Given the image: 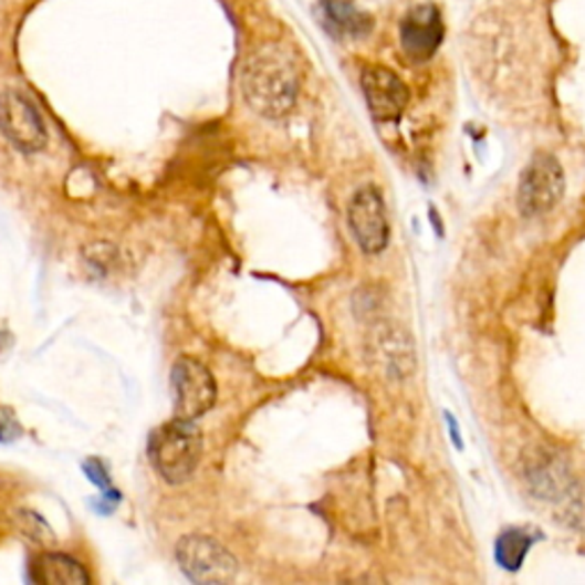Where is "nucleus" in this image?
I'll use <instances>...</instances> for the list:
<instances>
[{
    "label": "nucleus",
    "instance_id": "2",
    "mask_svg": "<svg viewBox=\"0 0 585 585\" xmlns=\"http://www.w3.org/2000/svg\"><path fill=\"white\" fill-rule=\"evenodd\" d=\"M149 458L154 469L169 485L186 483L201 458L199 428L181 417L160 426L149 439Z\"/></svg>",
    "mask_w": 585,
    "mask_h": 585
},
{
    "label": "nucleus",
    "instance_id": "3",
    "mask_svg": "<svg viewBox=\"0 0 585 585\" xmlns=\"http://www.w3.org/2000/svg\"><path fill=\"white\" fill-rule=\"evenodd\" d=\"M565 192L561 163L549 154H535L520 179L518 206L526 218H540L554 211Z\"/></svg>",
    "mask_w": 585,
    "mask_h": 585
},
{
    "label": "nucleus",
    "instance_id": "12",
    "mask_svg": "<svg viewBox=\"0 0 585 585\" xmlns=\"http://www.w3.org/2000/svg\"><path fill=\"white\" fill-rule=\"evenodd\" d=\"M323 12L327 25L336 34H348V38H362V34H368L373 25L370 17L348 3V0H323Z\"/></svg>",
    "mask_w": 585,
    "mask_h": 585
},
{
    "label": "nucleus",
    "instance_id": "6",
    "mask_svg": "<svg viewBox=\"0 0 585 585\" xmlns=\"http://www.w3.org/2000/svg\"><path fill=\"white\" fill-rule=\"evenodd\" d=\"M171 389H175V407L177 417L181 419H199L216 405V380L211 370L192 357L177 359L171 368Z\"/></svg>",
    "mask_w": 585,
    "mask_h": 585
},
{
    "label": "nucleus",
    "instance_id": "11",
    "mask_svg": "<svg viewBox=\"0 0 585 585\" xmlns=\"http://www.w3.org/2000/svg\"><path fill=\"white\" fill-rule=\"evenodd\" d=\"M32 581L46 585H87V570L72 556L44 554L32 563Z\"/></svg>",
    "mask_w": 585,
    "mask_h": 585
},
{
    "label": "nucleus",
    "instance_id": "9",
    "mask_svg": "<svg viewBox=\"0 0 585 585\" xmlns=\"http://www.w3.org/2000/svg\"><path fill=\"white\" fill-rule=\"evenodd\" d=\"M362 90L370 115L380 122L398 119L409 101L405 83L385 66H366L362 74Z\"/></svg>",
    "mask_w": 585,
    "mask_h": 585
},
{
    "label": "nucleus",
    "instance_id": "1",
    "mask_svg": "<svg viewBox=\"0 0 585 585\" xmlns=\"http://www.w3.org/2000/svg\"><path fill=\"white\" fill-rule=\"evenodd\" d=\"M297 90V66L284 46H261L246 60L243 94L254 113L268 119L284 117L293 108Z\"/></svg>",
    "mask_w": 585,
    "mask_h": 585
},
{
    "label": "nucleus",
    "instance_id": "16",
    "mask_svg": "<svg viewBox=\"0 0 585 585\" xmlns=\"http://www.w3.org/2000/svg\"><path fill=\"white\" fill-rule=\"evenodd\" d=\"M12 424H8L6 419H0V441H8L12 437Z\"/></svg>",
    "mask_w": 585,
    "mask_h": 585
},
{
    "label": "nucleus",
    "instance_id": "15",
    "mask_svg": "<svg viewBox=\"0 0 585 585\" xmlns=\"http://www.w3.org/2000/svg\"><path fill=\"white\" fill-rule=\"evenodd\" d=\"M83 469H85V473L90 476L92 483H94V485H98V488H101V492H106V494H103V497L111 499L113 503L122 501V494H119V492H115V490L111 488V476H108L106 467H103L98 460H87V462L83 464Z\"/></svg>",
    "mask_w": 585,
    "mask_h": 585
},
{
    "label": "nucleus",
    "instance_id": "4",
    "mask_svg": "<svg viewBox=\"0 0 585 585\" xmlns=\"http://www.w3.org/2000/svg\"><path fill=\"white\" fill-rule=\"evenodd\" d=\"M177 561L195 583H231L238 563L229 549L206 535H188L177 544Z\"/></svg>",
    "mask_w": 585,
    "mask_h": 585
},
{
    "label": "nucleus",
    "instance_id": "8",
    "mask_svg": "<svg viewBox=\"0 0 585 585\" xmlns=\"http://www.w3.org/2000/svg\"><path fill=\"white\" fill-rule=\"evenodd\" d=\"M370 353L391 380H405L417 368L415 341L396 323H380L373 332Z\"/></svg>",
    "mask_w": 585,
    "mask_h": 585
},
{
    "label": "nucleus",
    "instance_id": "14",
    "mask_svg": "<svg viewBox=\"0 0 585 585\" xmlns=\"http://www.w3.org/2000/svg\"><path fill=\"white\" fill-rule=\"evenodd\" d=\"M563 522L572 529L585 531V480H576L563 494Z\"/></svg>",
    "mask_w": 585,
    "mask_h": 585
},
{
    "label": "nucleus",
    "instance_id": "5",
    "mask_svg": "<svg viewBox=\"0 0 585 585\" xmlns=\"http://www.w3.org/2000/svg\"><path fill=\"white\" fill-rule=\"evenodd\" d=\"M0 133L23 154L42 152L49 140L40 111L28 96L14 90L0 94Z\"/></svg>",
    "mask_w": 585,
    "mask_h": 585
},
{
    "label": "nucleus",
    "instance_id": "13",
    "mask_svg": "<svg viewBox=\"0 0 585 585\" xmlns=\"http://www.w3.org/2000/svg\"><path fill=\"white\" fill-rule=\"evenodd\" d=\"M531 544H533L531 535L522 533L520 529H510L497 542V561L510 572L520 570V565L524 563V558L529 554Z\"/></svg>",
    "mask_w": 585,
    "mask_h": 585
},
{
    "label": "nucleus",
    "instance_id": "10",
    "mask_svg": "<svg viewBox=\"0 0 585 585\" xmlns=\"http://www.w3.org/2000/svg\"><path fill=\"white\" fill-rule=\"evenodd\" d=\"M443 38L441 14L435 6L411 8L400 23V44L411 60H428L435 55Z\"/></svg>",
    "mask_w": 585,
    "mask_h": 585
},
{
    "label": "nucleus",
    "instance_id": "7",
    "mask_svg": "<svg viewBox=\"0 0 585 585\" xmlns=\"http://www.w3.org/2000/svg\"><path fill=\"white\" fill-rule=\"evenodd\" d=\"M348 224L366 254H380L389 243V222L383 195L373 186H364L355 192L351 209H348Z\"/></svg>",
    "mask_w": 585,
    "mask_h": 585
}]
</instances>
